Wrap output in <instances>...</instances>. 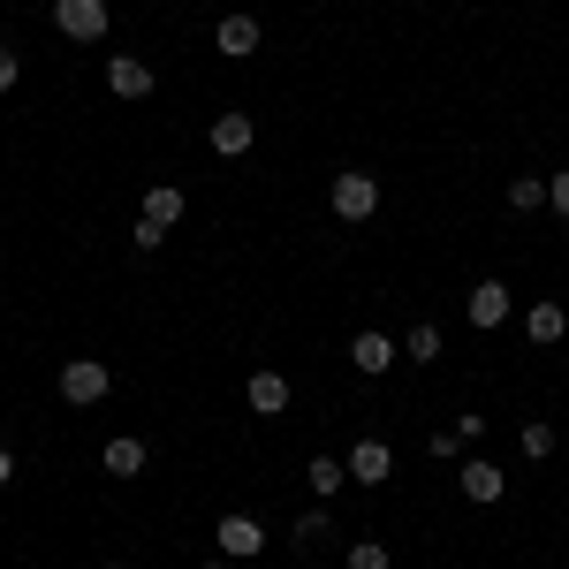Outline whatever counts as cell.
Instances as JSON below:
<instances>
[{
  "label": "cell",
  "instance_id": "1",
  "mask_svg": "<svg viewBox=\"0 0 569 569\" xmlns=\"http://www.w3.org/2000/svg\"><path fill=\"white\" fill-rule=\"evenodd\" d=\"M327 206H335V220H350V228H357V220L380 213V182L365 176V168H342V176L327 182Z\"/></svg>",
  "mask_w": 569,
  "mask_h": 569
},
{
  "label": "cell",
  "instance_id": "2",
  "mask_svg": "<svg viewBox=\"0 0 569 569\" xmlns=\"http://www.w3.org/2000/svg\"><path fill=\"white\" fill-rule=\"evenodd\" d=\"M107 388H114V372H107L99 357H69V365H61V402H69V410L107 402Z\"/></svg>",
  "mask_w": 569,
  "mask_h": 569
},
{
  "label": "cell",
  "instance_id": "3",
  "mask_svg": "<svg viewBox=\"0 0 569 569\" xmlns=\"http://www.w3.org/2000/svg\"><path fill=\"white\" fill-rule=\"evenodd\" d=\"M213 547L228 555V562H259V555H266V525H259V517H243V509H228V517L213 525Z\"/></svg>",
  "mask_w": 569,
  "mask_h": 569
},
{
  "label": "cell",
  "instance_id": "4",
  "mask_svg": "<svg viewBox=\"0 0 569 569\" xmlns=\"http://www.w3.org/2000/svg\"><path fill=\"white\" fill-rule=\"evenodd\" d=\"M53 23H61V39H77V46H99L107 39V0H53Z\"/></svg>",
  "mask_w": 569,
  "mask_h": 569
},
{
  "label": "cell",
  "instance_id": "5",
  "mask_svg": "<svg viewBox=\"0 0 569 569\" xmlns=\"http://www.w3.org/2000/svg\"><path fill=\"white\" fill-rule=\"evenodd\" d=\"M206 144H213L220 160H243V152L259 144V122H251L243 107H220V114H213V130H206Z\"/></svg>",
  "mask_w": 569,
  "mask_h": 569
},
{
  "label": "cell",
  "instance_id": "6",
  "mask_svg": "<svg viewBox=\"0 0 569 569\" xmlns=\"http://www.w3.org/2000/svg\"><path fill=\"white\" fill-rule=\"evenodd\" d=\"M342 463H350V486H388V479H395V448H388L380 433H365L350 456H342Z\"/></svg>",
  "mask_w": 569,
  "mask_h": 569
},
{
  "label": "cell",
  "instance_id": "7",
  "mask_svg": "<svg viewBox=\"0 0 569 569\" xmlns=\"http://www.w3.org/2000/svg\"><path fill=\"white\" fill-rule=\"evenodd\" d=\"M259 46H266L259 16H220V23H213V53H220V61H251Z\"/></svg>",
  "mask_w": 569,
  "mask_h": 569
},
{
  "label": "cell",
  "instance_id": "8",
  "mask_svg": "<svg viewBox=\"0 0 569 569\" xmlns=\"http://www.w3.org/2000/svg\"><path fill=\"white\" fill-rule=\"evenodd\" d=\"M463 319L493 335V327H509V281H471V297H463Z\"/></svg>",
  "mask_w": 569,
  "mask_h": 569
},
{
  "label": "cell",
  "instance_id": "9",
  "mask_svg": "<svg viewBox=\"0 0 569 569\" xmlns=\"http://www.w3.org/2000/svg\"><path fill=\"white\" fill-rule=\"evenodd\" d=\"M243 402L259 410V418H289V402H297V388H289V372H251V388H243Z\"/></svg>",
  "mask_w": 569,
  "mask_h": 569
},
{
  "label": "cell",
  "instance_id": "10",
  "mask_svg": "<svg viewBox=\"0 0 569 569\" xmlns=\"http://www.w3.org/2000/svg\"><path fill=\"white\" fill-rule=\"evenodd\" d=\"M152 84H160L152 61H137V53H114V61H107V91H114V99H152Z\"/></svg>",
  "mask_w": 569,
  "mask_h": 569
},
{
  "label": "cell",
  "instance_id": "11",
  "mask_svg": "<svg viewBox=\"0 0 569 569\" xmlns=\"http://www.w3.org/2000/svg\"><path fill=\"white\" fill-rule=\"evenodd\" d=\"M182 206H190V198H182V182H152V190H144V213H137V228H160V236H168V228L182 220Z\"/></svg>",
  "mask_w": 569,
  "mask_h": 569
},
{
  "label": "cell",
  "instance_id": "12",
  "mask_svg": "<svg viewBox=\"0 0 569 569\" xmlns=\"http://www.w3.org/2000/svg\"><path fill=\"white\" fill-rule=\"evenodd\" d=\"M395 357H402V342H388L380 327H365V335H357V342H350V365H357V372H365V380H380V372H388Z\"/></svg>",
  "mask_w": 569,
  "mask_h": 569
},
{
  "label": "cell",
  "instance_id": "13",
  "mask_svg": "<svg viewBox=\"0 0 569 569\" xmlns=\"http://www.w3.org/2000/svg\"><path fill=\"white\" fill-rule=\"evenodd\" d=\"M501 493H509V471H501V463H486V456H471V463H463V501H501Z\"/></svg>",
  "mask_w": 569,
  "mask_h": 569
},
{
  "label": "cell",
  "instance_id": "14",
  "mask_svg": "<svg viewBox=\"0 0 569 569\" xmlns=\"http://www.w3.org/2000/svg\"><path fill=\"white\" fill-rule=\"evenodd\" d=\"M99 471H107V479H137V471H144V440L114 433L107 448H99Z\"/></svg>",
  "mask_w": 569,
  "mask_h": 569
},
{
  "label": "cell",
  "instance_id": "15",
  "mask_svg": "<svg viewBox=\"0 0 569 569\" xmlns=\"http://www.w3.org/2000/svg\"><path fill=\"white\" fill-rule=\"evenodd\" d=\"M305 486H311V493H319V501H335V493H342V486H350V463H342V456H327V448H319V456H311V463H305Z\"/></svg>",
  "mask_w": 569,
  "mask_h": 569
},
{
  "label": "cell",
  "instance_id": "16",
  "mask_svg": "<svg viewBox=\"0 0 569 569\" xmlns=\"http://www.w3.org/2000/svg\"><path fill=\"white\" fill-rule=\"evenodd\" d=\"M289 539H297V547H305V555H319V547H327V539H335V501H319V509H305V517H297V525H289Z\"/></svg>",
  "mask_w": 569,
  "mask_h": 569
},
{
  "label": "cell",
  "instance_id": "17",
  "mask_svg": "<svg viewBox=\"0 0 569 569\" xmlns=\"http://www.w3.org/2000/svg\"><path fill=\"white\" fill-rule=\"evenodd\" d=\"M525 335L539 342V350H555V342L569 335V311H562V305H531V311H525Z\"/></svg>",
  "mask_w": 569,
  "mask_h": 569
},
{
  "label": "cell",
  "instance_id": "18",
  "mask_svg": "<svg viewBox=\"0 0 569 569\" xmlns=\"http://www.w3.org/2000/svg\"><path fill=\"white\" fill-rule=\"evenodd\" d=\"M440 350H448V342H440L433 319H418V327L402 335V357H410V365H440Z\"/></svg>",
  "mask_w": 569,
  "mask_h": 569
},
{
  "label": "cell",
  "instance_id": "19",
  "mask_svg": "<svg viewBox=\"0 0 569 569\" xmlns=\"http://www.w3.org/2000/svg\"><path fill=\"white\" fill-rule=\"evenodd\" d=\"M547 206V176H509V213H539Z\"/></svg>",
  "mask_w": 569,
  "mask_h": 569
},
{
  "label": "cell",
  "instance_id": "20",
  "mask_svg": "<svg viewBox=\"0 0 569 569\" xmlns=\"http://www.w3.org/2000/svg\"><path fill=\"white\" fill-rule=\"evenodd\" d=\"M525 456H531V463L555 456V426H547V418H531V426H525Z\"/></svg>",
  "mask_w": 569,
  "mask_h": 569
},
{
  "label": "cell",
  "instance_id": "21",
  "mask_svg": "<svg viewBox=\"0 0 569 569\" xmlns=\"http://www.w3.org/2000/svg\"><path fill=\"white\" fill-rule=\"evenodd\" d=\"M350 569H388V539H350Z\"/></svg>",
  "mask_w": 569,
  "mask_h": 569
},
{
  "label": "cell",
  "instance_id": "22",
  "mask_svg": "<svg viewBox=\"0 0 569 569\" xmlns=\"http://www.w3.org/2000/svg\"><path fill=\"white\" fill-rule=\"evenodd\" d=\"M23 84V53H16V46H0V91H16Z\"/></svg>",
  "mask_w": 569,
  "mask_h": 569
},
{
  "label": "cell",
  "instance_id": "23",
  "mask_svg": "<svg viewBox=\"0 0 569 569\" xmlns=\"http://www.w3.org/2000/svg\"><path fill=\"white\" fill-rule=\"evenodd\" d=\"M547 206L569 220V168H555V176H547Z\"/></svg>",
  "mask_w": 569,
  "mask_h": 569
},
{
  "label": "cell",
  "instance_id": "24",
  "mask_svg": "<svg viewBox=\"0 0 569 569\" xmlns=\"http://www.w3.org/2000/svg\"><path fill=\"white\" fill-rule=\"evenodd\" d=\"M426 448H433L440 463H448V456H463V440H456V426H440V433H433V440H426Z\"/></svg>",
  "mask_w": 569,
  "mask_h": 569
},
{
  "label": "cell",
  "instance_id": "25",
  "mask_svg": "<svg viewBox=\"0 0 569 569\" xmlns=\"http://www.w3.org/2000/svg\"><path fill=\"white\" fill-rule=\"evenodd\" d=\"M456 440H463V448H471V440H486V418H479V410H463V418H456Z\"/></svg>",
  "mask_w": 569,
  "mask_h": 569
},
{
  "label": "cell",
  "instance_id": "26",
  "mask_svg": "<svg viewBox=\"0 0 569 569\" xmlns=\"http://www.w3.org/2000/svg\"><path fill=\"white\" fill-rule=\"evenodd\" d=\"M8 479H16V456H8V448H0V486H8Z\"/></svg>",
  "mask_w": 569,
  "mask_h": 569
},
{
  "label": "cell",
  "instance_id": "27",
  "mask_svg": "<svg viewBox=\"0 0 569 569\" xmlns=\"http://www.w3.org/2000/svg\"><path fill=\"white\" fill-rule=\"evenodd\" d=\"M206 569H236V562H228V555H220V562H206Z\"/></svg>",
  "mask_w": 569,
  "mask_h": 569
},
{
  "label": "cell",
  "instance_id": "28",
  "mask_svg": "<svg viewBox=\"0 0 569 569\" xmlns=\"http://www.w3.org/2000/svg\"><path fill=\"white\" fill-rule=\"evenodd\" d=\"M107 569H130V562H107Z\"/></svg>",
  "mask_w": 569,
  "mask_h": 569
}]
</instances>
